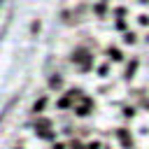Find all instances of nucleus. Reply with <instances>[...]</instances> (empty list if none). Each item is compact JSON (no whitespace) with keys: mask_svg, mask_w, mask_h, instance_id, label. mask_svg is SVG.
<instances>
[{"mask_svg":"<svg viewBox=\"0 0 149 149\" xmlns=\"http://www.w3.org/2000/svg\"><path fill=\"white\" fill-rule=\"evenodd\" d=\"M81 98H84V93H81L79 88H68V91H63V93L58 95L56 107H58V109H72Z\"/></svg>","mask_w":149,"mask_h":149,"instance_id":"f257e3e1","label":"nucleus"},{"mask_svg":"<svg viewBox=\"0 0 149 149\" xmlns=\"http://www.w3.org/2000/svg\"><path fill=\"white\" fill-rule=\"evenodd\" d=\"M112 135H114V140L119 142L121 149H133V147H135V140H133V135H130L128 128H114Z\"/></svg>","mask_w":149,"mask_h":149,"instance_id":"f03ea898","label":"nucleus"},{"mask_svg":"<svg viewBox=\"0 0 149 149\" xmlns=\"http://www.w3.org/2000/svg\"><path fill=\"white\" fill-rule=\"evenodd\" d=\"M93 107H95V105H93V100H91L88 95H84V98L72 107V109H74V114H77L79 119H84V116H88V114L93 112Z\"/></svg>","mask_w":149,"mask_h":149,"instance_id":"7ed1b4c3","label":"nucleus"},{"mask_svg":"<svg viewBox=\"0 0 149 149\" xmlns=\"http://www.w3.org/2000/svg\"><path fill=\"white\" fill-rule=\"evenodd\" d=\"M49 107V95H42V98H37V102L33 105V109H30V114H35V116H40L44 109Z\"/></svg>","mask_w":149,"mask_h":149,"instance_id":"20e7f679","label":"nucleus"},{"mask_svg":"<svg viewBox=\"0 0 149 149\" xmlns=\"http://www.w3.org/2000/svg\"><path fill=\"white\" fill-rule=\"evenodd\" d=\"M51 126H54V123H51V119H44V116H42V119H37V121H35V133H37V135H42V133L51 130Z\"/></svg>","mask_w":149,"mask_h":149,"instance_id":"39448f33","label":"nucleus"},{"mask_svg":"<svg viewBox=\"0 0 149 149\" xmlns=\"http://www.w3.org/2000/svg\"><path fill=\"white\" fill-rule=\"evenodd\" d=\"M107 56H109V63H121L123 61V51L119 47H107Z\"/></svg>","mask_w":149,"mask_h":149,"instance_id":"423d86ee","label":"nucleus"},{"mask_svg":"<svg viewBox=\"0 0 149 149\" xmlns=\"http://www.w3.org/2000/svg\"><path fill=\"white\" fill-rule=\"evenodd\" d=\"M109 70H112L109 61H107V63H100V65H98V77H107V74H109Z\"/></svg>","mask_w":149,"mask_h":149,"instance_id":"0eeeda50","label":"nucleus"},{"mask_svg":"<svg viewBox=\"0 0 149 149\" xmlns=\"http://www.w3.org/2000/svg\"><path fill=\"white\" fill-rule=\"evenodd\" d=\"M133 119H135V107L126 105L123 107V121H133Z\"/></svg>","mask_w":149,"mask_h":149,"instance_id":"6e6552de","label":"nucleus"},{"mask_svg":"<svg viewBox=\"0 0 149 149\" xmlns=\"http://www.w3.org/2000/svg\"><path fill=\"white\" fill-rule=\"evenodd\" d=\"M84 149H105V147H102L100 140H88V142L84 144Z\"/></svg>","mask_w":149,"mask_h":149,"instance_id":"1a4fd4ad","label":"nucleus"},{"mask_svg":"<svg viewBox=\"0 0 149 149\" xmlns=\"http://www.w3.org/2000/svg\"><path fill=\"white\" fill-rule=\"evenodd\" d=\"M123 42H126V44H135V42H137V35H135V33H126V35H123Z\"/></svg>","mask_w":149,"mask_h":149,"instance_id":"9d476101","label":"nucleus"},{"mask_svg":"<svg viewBox=\"0 0 149 149\" xmlns=\"http://www.w3.org/2000/svg\"><path fill=\"white\" fill-rule=\"evenodd\" d=\"M51 149H68V144H65V142H54Z\"/></svg>","mask_w":149,"mask_h":149,"instance_id":"9b49d317","label":"nucleus"},{"mask_svg":"<svg viewBox=\"0 0 149 149\" xmlns=\"http://www.w3.org/2000/svg\"><path fill=\"white\" fill-rule=\"evenodd\" d=\"M14 149H23V147H14Z\"/></svg>","mask_w":149,"mask_h":149,"instance_id":"f8f14e48","label":"nucleus"}]
</instances>
